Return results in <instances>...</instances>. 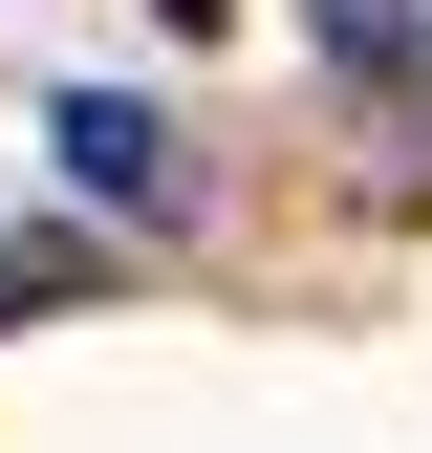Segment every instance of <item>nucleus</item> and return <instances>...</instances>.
<instances>
[{"mask_svg": "<svg viewBox=\"0 0 432 453\" xmlns=\"http://www.w3.org/2000/svg\"><path fill=\"white\" fill-rule=\"evenodd\" d=\"M66 280H87V238H0V324H22V303H66Z\"/></svg>", "mask_w": 432, "mask_h": 453, "instance_id": "2", "label": "nucleus"}, {"mask_svg": "<svg viewBox=\"0 0 432 453\" xmlns=\"http://www.w3.org/2000/svg\"><path fill=\"white\" fill-rule=\"evenodd\" d=\"M151 22H216V0H151Z\"/></svg>", "mask_w": 432, "mask_h": 453, "instance_id": "3", "label": "nucleus"}, {"mask_svg": "<svg viewBox=\"0 0 432 453\" xmlns=\"http://www.w3.org/2000/svg\"><path fill=\"white\" fill-rule=\"evenodd\" d=\"M43 151H66V195H87V216H130V238H174V216H195L174 108H130V87H66V108H43Z\"/></svg>", "mask_w": 432, "mask_h": 453, "instance_id": "1", "label": "nucleus"}]
</instances>
